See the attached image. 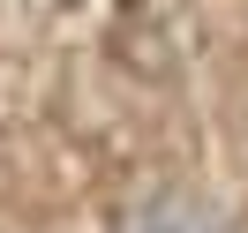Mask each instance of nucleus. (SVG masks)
<instances>
[{
	"label": "nucleus",
	"mask_w": 248,
	"mask_h": 233,
	"mask_svg": "<svg viewBox=\"0 0 248 233\" xmlns=\"http://www.w3.org/2000/svg\"><path fill=\"white\" fill-rule=\"evenodd\" d=\"M121 233H211V211L196 196H143L121 218Z\"/></svg>",
	"instance_id": "obj_1"
}]
</instances>
